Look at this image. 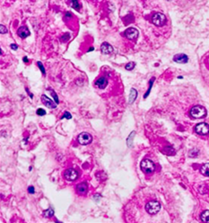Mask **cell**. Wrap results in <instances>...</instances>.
<instances>
[{
  "mask_svg": "<svg viewBox=\"0 0 209 223\" xmlns=\"http://www.w3.org/2000/svg\"><path fill=\"white\" fill-rule=\"evenodd\" d=\"M195 131L198 135H206L209 134V125L206 123H199L195 126Z\"/></svg>",
  "mask_w": 209,
  "mask_h": 223,
  "instance_id": "6",
  "label": "cell"
},
{
  "mask_svg": "<svg viewBox=\"0 0 209 223\" xmlns=\"http://www.w3.org/2000/svg\"><path fill=\"white\" fill-rule=\"evenodd\" d=\"M43 214H44L45 217L47 218L52 217V216L54 215V211H53V209L50 208V209H48V210H46V211H43Z\"/></svg>",
  "mask_w": 209,
  "mask_h": 223,
  "instance_id": "20",
  "label": "cell"
},
{
  "mask_svg": "<svg viewBox=\"0 0 209 223\" xmlns=\"http://www.w3.org/2000/svg\"><path fill=\"white\" fill-rule=\"evenodd\" d=\"M62 118H67V119H70V118H72V116H71V114H70L69 112H65Z\"/></svg>",
  "mask_w": 209,
  "mask_h": 223,
  "instance_id": "27",
  "label": "cell"
},
{
  "mask_svg": "<svg viewBox=\"0 0 209 223\" xmlns=\"http://www.w3.org/2000/svg\"><path fill=\"white\" fill-rule=\"evenodd\" d=\"M87 191H88V186H87L86 183H80L76 186V192L81 195L86 194Z\"/></svg>",
  "mask_w": 209,
  "mask_h": 223,
  "instance_id": "12",
  "label": "cell"
},
{
  "mask_svg": "<svg viewBox=\"0 0 209 223\" xmlns=\"http://www.w3.org/2000/svg\"><path fill=\"white\" fill-rule=\"evenodd\" d=\"M140 166H141L142 171L146 174L153 173V172L154 171V169H155L154 163H153L151 160H149V159L143 160L142 162H141V164H140Z\"/></svg>",
  "mask_w": 209,
  "mask_h": 223,
  "instance_id": "2",
  "label": "cell"
},
{
  "mask_svg": "<svg viewBox=\"0 0 209 223\" xmlns=\"http://www.w3.org/2000/svg\"><path fill=\"white\" fill-rule=\"evenodd\" d=\"M51 95L53 96V98H54V99H55V101H56V103H58V97H57V95L55 93V92L54 91H52V90H51Z\"/></svg>",
  "mask_w": 209,
  "mask_h": 223,
  "instance_id": "25",
  "label": "cell"
},
{
  "mask_svg": "<svg viewBox=\"0 0 209 223\" xmlns=\"http://www.w3.org/2000/svg\"><path fill=\"white\" fill-rule=\"evenodd\" d=\"M166 16L162 13H156L152 16V23L158 27L163 26L166 24Z\"/></svg>",
  "mask_w": 209,
  "mask_h": 223,
  "instance_id": "4",
  "label": "cell"
},
{
  "mask_svg": "<svg viewBox=\"0 0 209 223\" xmlns=\"http://www.w3.org/2000/svg\"><path fill=\"white\" fill-rule=\"evenodd\" d=\"M173 61L179 64H186L189 61V56L185 54H177L173 57Z\"/></svg>",
  "mask_w": 209,
  "mask_h": 223,
  "instance_id": "11",
  "label": "cell"
},
{
  "mask_svg": "<svg viewBox=\"0 0 209 223\" xmlns=\"http://www.w3.org/2000/svg\"><path fill=\"white\" fill-rule=\"evenodd\" d=\"M135 66H136V64H135L134 62H129L127 63V65H126L125 68L127 69V70H128V71H131V70H133V69L135 68Z\"/></svg>",
  "mask_w": 209,
  "mask_h": 223,
  "instance_id": "21",
  "label": "cell"
},
{
  "mask_svg": "<svg viewBox=\"0 0 209 223\" xmlns=\"http://www.w3.org/2000/svg\"><path fill=\"white\" fill-rule=\"evenodd\" d=\"M41 101H42V103H43L47 108H49V109H54L57 108V103L54 102V101L51 99H50L49 97H47L46 95H42V96H41Z\"/></svg>",
  "mask_w": 209,
  "mask_h": 223,
  "instance_id": "9",
  "label": "cell"
},
{
  "mask_svg": "<svg viewBox=\"0 0 209 223\" xmlns=\"http://www.w3.org/2000/svg\"><path fill=\"white\" fill-rule=\"evenodd\" d=\"M200 172L204 176L209 177V163H206V164L203 165L201 168H200Z\"/></svg>",
  "mask_w": 209,
  "mask_h": 223,
  "instance_id": "16",
  "label": "cell"
},
{
  "mask_svg": "<svg viewBox=\"0 0 209 223\" xmlns=\"http://www.w3.org/2000/svg\"><path fill=\"white\" fill-rule=\"evenodd\" d=\"M64 177L67 181H75L78 178V173L74 168H68L64 172Z\"/></svg>",
  "mask_w": 209,
  "mask_h": 223,
  "instance_id": "7",
  "label": "cell"
},
{
  "mask_svg": "<svg viewBox=\"0 0 209 223\" xmlns=\"http://www.w3.org/2000/svg\"><path fill=\"white\" fill-rule=\"evenodd\" d=\"M108 84V80L105 77H100L95 81V85L100 89H104Z\"/></svg>",
  "mask_w": 209,
  "mask_h": 223,
  "instance_id": "14",
  "label": "cell"
},
{
  "mask_svg": "<svg viewBox=\"0 0 209 223\" xmlns=\"http://www.w3.org/2000/svg\"><path fill=\"white\" fill-rule=\"evenodd\" d=\"M28 192L30 193V194H34V192H35L34 187H33V186H29V187H28Z\"/></svg>",
  "mask_w": 209,
  "mask_h": 223,
  "instance_id": "29",
  "label": "cell"
},
{
  "mask_svg": "<svg viewBox=\"0 0 209 223\" xmlns=\"http://www.w3.org/2000/svg\"><path fill=\"white\" fill-rule=\"evenodd\" d=\"M138 34H139V32L135 28H128L127 30L125 31V36L130 40H136L138 37Z\"/></svg>",
  "mask_w": 209,
  "mask_h": 223,
  "instance_id": "8",
  "label": "cell"
},
{
  "mask_svg": "<svg viewBox=\"0 0 209 223\" xmlns=\"http://www.w3.org/2000/svg\"><path fill=\"white\" fill-rule=\"evenodd\" d=\"M190 116L194 118H202L206 116V109L202 106H194L190 109Z\"/></svg>",
  "mask_w": 209,
  "mask_h": 223,
  "instance_id": "1",
  "label": "cell"
},
{
  "mask_svg": "<svg viewBox=\"0 0 209 223\" xmlns=\"http://www.w3.org/2000/svg\"><path fill=\"white\" fill-rule=\"evenodd\" d=\"M17 34H18V36L22 38V39H25V38H27L28 36H30L31 32H30L29 29H28L26 26H22V27H20L19 29H18Z\"/></svg>",
  "mask_w": 209,
  "mask_h": 223,
  "instance_id": "13",
  "label": "cell"
},
{
  "mask_svg": "<svg viewBox=\"0 0 209 223\" xmlns=\"http://www.w3.org/2000/svg\"><path fill=\"white\" fill-rule=\"evenodd\" d=\"M134 135H135V132H132L130 135H129V136L127 137V146L128 147H131L132 146V143H133V139H134Z\"/></svg>",
  "mask_w": 209,
  "mask_h": 223,
  "instance_id": "19",
  "label": "cell"
},
{
  "mask_svg": "<svg viewBox=\"0 0 209 223\" xmlns=\"http://www.w3.org/2000/svg\"><path fill=\"white\" fill-rule=\"evenodd\" d=\"M94 50V48H91V49H90V50H89V51H92V50Z\"/></svg>",
  "mask_w": 209,
  "mask_h": 223,
  "instance_id": "32",
  "label": "cell"
},
{
  "mask_svg": "<svg viewBox=\"0 0 209 223\" xmlns=\"http://www.w3.org/2000/svg\"><path fill=\"white\" fill-rule=\"evenodd\" d=\"M36 113H37L38 116H45L46 115V111H45L44 109H38Z\"/></svg>",
  "mask_w": 209,
  "mask_h": 223,
  "instance_id": "24",
  "label": "cell"
},
{
  "mask_svg": "<svg viewBox=\"0 0 209 223\" xmlns=\"http://www.w3.org/2000/svg\"><path fill=\"white\" fill-rule=\"evenodd\" d=\"M77 141L82 145H87V144H90L92 143L93 137L87 132H83L77 137Z\"/></svg>",
  "mask_w": 209,
  "mask_h": 223,
  "instance_id": "5",
  "label": "cell"
},
{
  "mask_svg": "<svg viewBox=\"0 0 209 223\" xmlns=\"http://www.w3.org/2000/svg\"><path fill=\"white\" fill-rule=\"evenodd\" d=\"M70 1V6L72 8L76 9L77 11H80V8H81V5L79 4V1L78 0H69Z\"/></svg>",
  "mask_w": 209,
  "mask_h": 223,
  "instance_id": "17",
  "label": "cell"
},
{
  "mask_svg": "<svg viewBox=\"0 0 209 223\" xmlns=\"http://www.w3.org/2000/svg\"><path fill=\"white\" fill-rule=\"evenodd\" d=\"M37 65H38V66H39V68H40V70L41 71V73H42V74H43L45 75V74H46V71H45V68H44V66H43V65L41 64V62H40V61H39V62L37 63Z\"/></svg>",
  "mask_w": 209,
  "mask_h": 223,
  "instance_id": "23",
  "label": "cell"
},
{
  "mask_svg": "<svg viewBox=\"0 0 209 223\" xmlns=\"http://www.w3.org/2000/svg\"><path fill=\"white\" fill-rule=\"evenodd\" d=\"M69 39H70L69 34H68V33H66V34L63 36V38H62V41H67Z\"/></svg>",
  "mask_w": 209,
  "mask_h": 223,
  "instance_id": "28",
  "label": "cell"
},
{
  "mask_svg": "<svg viewBox=\"0 0 209 223\" xmlns=\"http://www.w3.org/2000/svg\"><path fill=\"white\" fill-rule=\"evenodd\" d=\"M24 62H28V58H27V57H26V56H25V57H24Z\"/></svg>",
  "mask_w": 209,
  "mask_h": 223,
  "instance_id": "31",
  "label": "cell"
},
{
  "mask_svg": "<svg viewBox=\"0 0 209 223\" xmlns=\"http://www.w3.org/2000/svg\"><path fill=\"white\" fill-rule=\"evenodd\" d=\"M200 218L204 222H209V211H203L200 215Z\"/></svg>",
  "mask_w": 209,
  "mask_h": 223,
  "instance_id": "18",
  "label": "cell"
},
{
  "mask_svg": "<svg viewBox=\"0 0 209 223\" xmlns=\"http://www.w3.org/2000/svg\"><path fill=\"white\" fill-rule=\"evenodd\" d=\"M0 32H1V34H5V33H7V28L4 26V25H0Z\"/></svg>",
  "mask_w": 209,
  "mask_h": 223,
  "instance_id": "26",
  "label": "cell"
},
{
  "mask_svg": "<svg viewBox=\"0 0 209 223\" xmlns=\"http://www.w3.org/2000/svg\"><path fill=\"white\" fill-rule=\"evenodd\" d=\"M101 51L104 55H109L113 52V47L107 42H103L101 46Z\"/></svg>",
  "mask_w": 209,
  "mask_h": 223,
  "instance_id": "10",
  "label": "cell"
},
{
  "mask_svg": "<svg viewBox=\"0 0 209 223\" xmlns=\"http://www.w3.org/2000/svg\"><path fill=\"white\" fill-rule=\"evenodd\" d=\"M146 210L149 214L154 215V214L158 213L159 211L161 210V204H160V203L157 202V201L148 202L146 204Z\"/></svg>",
  "mask_w": 209,
  "mask_h": 223,
  "instance_id": "3",
  "label": "cell"
},
{
  "mask_svg": "<svg viewBox=\"0 0 209 223\" xmlns=\"http://www.w3.org/2000/svg\"><path fill=\"white\" fill-rule=\"evenodd\" d=\"M11 49L13 50H16L18 49V47H17V45H15V44H11Z\"/></svg>",
  "mask_w": 209,
  "mask_h": 223,
  "instance_id": "30",
  "label": "cell"
},
{
  "mask_svg": "<svg viewBox=\"0 0 209 223\" xmlns=\"http://www.w3.org/2000/svg\"><path fill=\"white\" fill-rule=\"evenodd\" d=\"M137 91L136 89H134V88H132V89L130 90V93H129L128 102H129L130 104H132L134 101L136 100V99H137Z\"/></svg>",
  "mask_w": 209,
  "mask_h": 223,
  "instance_id": "15",
  "label": "cell"
},
{
  "mask_svg": "<svg viewBox=\"0 0 209 223\" xmlns=\"http://www.w3.org/2000/svg\"><path fill=\"white\" fill-rule=\"evenodd\" d=\"M153 82H154V78L153 77L152 79H151V81H150V85H149V89H148V91L146 92V95L144 96V97H145V99H146V98H147V96L149 95V93H150V91H151V89H152V86H153Z\"/></svg>",
  "mask_w": 209,
  "mask_h": 223,
  "instance_id": "22",
  "label": "cell"
}]
</instances>
